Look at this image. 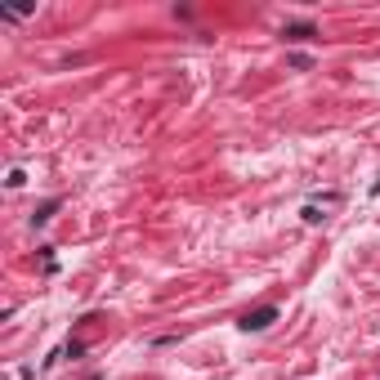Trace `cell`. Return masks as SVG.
Returning a JSON list of instances; mask_svg holds the SVG:
<instances>
[{
	"mask_svg": "<svg viewBox=\"0 0 380 380\" xmlns=\"http://www.w3.org/2000/svg\"><path fill=\"white\" fill-rule=\"evenodd\" d=\"M287 36H296V41H300V36H313V27H304V22H291Z\"/></svg>",
	"mask_w": 380,
	"mask_h": 380,
	"instance_id": "7a4b0ae2",
	"label": "cell"
},
{
	"mask_svg": "<svg viewBox=\"0 0 380 380\" xmlns=\"http://www.w3.org/2000/svg\"><path fill=\"white\" fill-rule=\"evenodd\" d=\"M273 317H277V309H273V304H264V309H255V313L242 317V327H247V331H264Z\"/></svg>",
	"mask_w": 380,
	"mask_h": 380,
	"instance_id": "6da1fadb",
	"label": "cell"
}]
</instances>
